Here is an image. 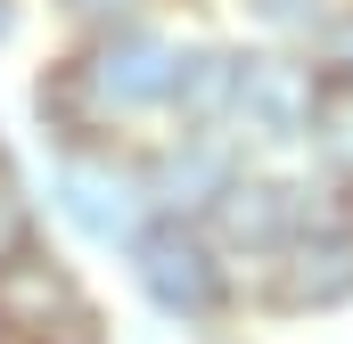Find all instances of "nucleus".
<instances>
[{"label": "nucleus", "instance_id": "5", "mask_svg": "<svg viewBox=\"0 0 353 344\" xmlns=\"http://www.w3.org/2000/svg\"><path fill=\"white\" fill-rule=\"evenodd\" d=\"M239 41H247V33H239ZM312 115H321V74H312V58H304V50H263V41H247L222 131H230L255 164H304Z\"/></svg>", "mask_w": 353, "mask_h": 344}, {"label": "nucleus", "instance_id": "6", "mask_svg": "<svg viewBox=\"0 0 353 344\" xmlns=\"http://www.w3.org/2000/svg\"><path fill=\"white\" fill-rule=\"evenodd\" d=\"M0 328L8 344H107V303L66 238H41L0 270Z\"/></svg>", "mask_w": 353, "mask_h": 344}, {"label": "nucleus", "instance_id": "1", "mask_svg": "<svg viewBox=\"0 0 353 344\" xmlns=\"http://www.w3.org/2000/svg\"><path fill=\"white\" fill-rule=\"evenodd\" d=\"M123 279H132L140 312L157 328H173L181 344L247 328V270L205 222H148L140 246L123 255Z\"/></svg>", "mask_w": 353, "mask_h": 344}, {"label": "nucleus", "instance_id": "16", "mask_svg": "<svg viewBox=\"0 0 353 344\" xmlns=\"http://www.w3.org/2000/svg\"><path fill=\"white\" fill-rule=\"evenodd\" d=\"M197 344H263V336H255V320H247V328H222V336H197Z\"/></svg>", "mask_w": 353, "mask_h": 344}, {"label": "nucleus", "instance_id": "13", "mask_svg": "<svg viewBox=\"0 0 353 344\" xmlns=\"http://www.w3.org/2000/svg\"><path fill=\"white\" fill-rule=\"evenodd\" d=\"M58 25H66V41L74 33H107V25H140V17H165L173 0H41Z\"/></svg>", "mask_w": 353, "mask_h": 344}, {"label": "nucleus", "instance_id": "15", "mask_svg": "<svg viewBox=\"0 0 353 344\" xmlns=\"http://www.w3.org/2000/svg\"><path fill=\"white\" fill-rule=\"evenodd\" d=\"M25 17H33V0H0V50L25 41Z\"/></svg>", "mask_w": 353, "mask_h": 344}, {"label": "nucleus", "instance_id": "19", "mask_svg": "<svg viewBox=\"0 0 353 344\" xmlns=\"http://www.w3.org/2000/svg\"><path fill=\"white\" fill-rule=\"evenodd\" d=\"M107 344H115V336H107Z\"/></svg>", "mask_w": 353, "mask_h": 344}, {"label": "nucleus", "instance_id": "18", "mask_svg": "<svg viewBox=\"0 0 353 344\" xmlns=\"http://www.w3.org/2000/svg\"><path fill=\"white\" fill-rule=\"evenodd\" d=\"M0 344H8V328H0Z\"/></svg>", "mask_w": 353, "mask_h": 344}, {"label": "nucleus", "instance_id": "7", "mask_svg": "<svg viewBox=\"0 0 353 344\" xmlns=\"http://www.w3.org/2000/svg\"><path fill=\"white\" fill-rule=\"evenodd\" d=\"M247 164L255 156L230 131H148L140 140V172H148V197H157V222H205Z\"/></svg>", "mask_w": 353, "mask_h": 344}, {"label": "nucleus", "instance_id": "17", "mask_svg": "<svg viewBox=\"0 0 353 344\" xmlns=\"http://www.w3.org/2000/svg\"><path fill=\"white\" fill-rule=\"evenodd\" d=\"M0 156H8V131H0Z\"/></svg>", "mask_w": 353, "mask_h": 344}, {"label": "nucleus", "instance_id": "12", "mask_svg": "<svg viewBox=\"0 0 353 344\" xmlns=\"http://www.w3.org/2000/svg\"><path fill=\"white\" fill-rule=\"evenodd\" d=\"M304 164L337 172L353 189V90H321V115H312V148H304Z\"/></svg>", "mask_w": 353, "mask_h": 344}, {"label": "nucleus", "instance_id": "11", "mask_svg": "<svg viewBox=\"0 0 353 344\" xmlns=\"http://www.w3.org/2000/svg\"><path fill=\"white\" fill-rule=\"evenodd\" d=\"M222 8H230V25H239L247 41H263V50H312V33L329 25L337 0H222Z\"/></svg>", "mask_w": 353, "mask_h": 344}, {"label": "nucleus", "instance_id": "3", "mask_svg": "<svg viewBox=\"0 0 353 344\" xmlns=\"http://www.w3.org/2000/svg\"><path fill=\"white\" fill-rule=\"evenodd\" d=\"M181 33H189V25H173V17H140V25H107V33H74V41H66V58H74V74H83L107 140H148V131L165 123Z\"/></svg>", "mask_w": 353, "mask_h": 344}, {"label": "nucleus", "instance_id": "10", "mask_svg": "<svg viewBox=\"0 0 353 344\" xmlns=\"http://www.w3.org/2000/svg\"><path fill=\"white\" fill-rule=\"evenodd\" d=\"M41 238H58V230H50L41 172H33L17 148H8V156H0V270H8V262H25Z\"/></svg>", "mask_w": 353, "mask_h": 344}, {"label": "nucleus", "instance_id": "2", "mask_svg": "<svg viewBox=\"0 0 353 344\" xmlns=\"http://www.w3.org/2000/svg\"><path fill=\"white\" fill-rule=\"evenodd\" d=\"M41 197H50V230L74 255L123 262L140 246V230L157 222L148 172H140V140H99V148H58L41 164Z\"/></svg>", "mask_w": 353, "mask_h": 344}, {"label": "nucleus", "instance_id": "4", "mask_svg": "<svg viewBox=\"0 0 353 344\" xmlns=\"http://www.w3.org/2000/svg\"><path fill=\"white\" fill-rule=\"evenodd\" d=\"M247 320H255V328L353 320V205L312 213L271 262L247 270Z\"/></svg>", "mask_w": 353, "mask_h": 344}, {"label": "nucleus", "instance_id": "8", "mask_svg": "<svg viewBox=\"0 0 353 344\" xmlns=\"http://www.w3.org/2000/svg\"><path fill=\"white\" fill-rule=\"evenodd\" d=\"M205 230L239 255V270L271 262L296 230H304V164H247L222 189V205L205 213Z\"/></svg>", "mask_w": 353, "mask_h": 344}, {"label": "nucleus", "instance_id": "14", "mask_svg": "<svg viewBox=\"0 0 353 344\" xmlns=\"http://www.w3.org/2000/svg\"><path fill=\"white\" fill-rule=\"evenodd\" d=\"M312 74H321V90H353V0H337L329 8V25L312 33Z\"/></svg>", "mask_w": 353, "mask_h": 344}, {"label": "nucleus", "instance_id": "9", "mask_svg": "<svg viewBox=\"0 0 353 344\" xmlns=\"http://www.w3.org/2000/svg\"><path fill=\"white\" fill-rule=\"evenodd\" d=\"M239 58H247L239 33L189 25L181 33V66H173V98H165V123L157 131H222L230 90H239Z\"/></svg>", "mask_w": 353, "mask_h": 344}]
</instances>
